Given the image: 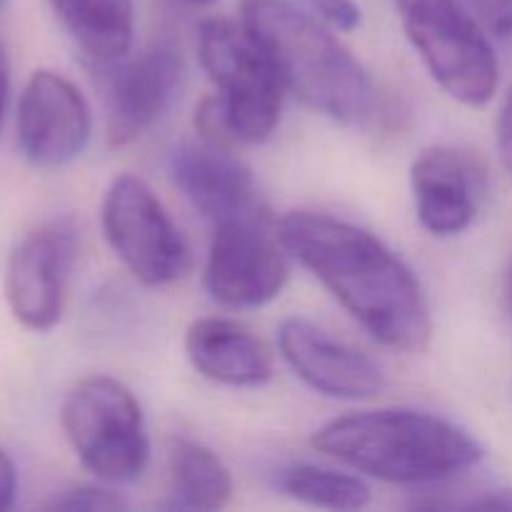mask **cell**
I'll use <instances>...</instances> for the list:
<instances>
[{
	"mask_svg": "<svg viewBox=\"0 0 512 512\" xmlns=\"http://www.w3.org/2000/svg\"><path fill=\"white\" fill-rule=\"evenodd\" d=\"M278 235L288 255L308 268L380 345L398 353L428 348L433 338L428 295L383 240L313 210L283 215Z\"/></svg>",
	"mask_w": 512,
	"mask_h": 512,
	"instance_id": "1",
	"label": "cell"
},
{
	"mask_svg": "<svg viewBox=\"0 0 512 512\" xmlns=\"http://www.w3.org/2000/svg\"><path fill=\"white\" fill-rule=\"evenodd\" d=\"M240 23L273 60L285 90L310 110L338 123H360L375 110L368 70L303 3L240 0Z\"/></svg>",
	"mask_w": 512,
	"mask_h": 512,
	"instance_id": "2",
	"label": "cell"
},
{
	"mask_svg": "<svg viewBox=\"0 0 512 512\" xmlns=\"http://www.w3.org/2000/svg\"><path fill=\"white\" fill-rule=\"evenodd\" d=\"M313 448L358 473L395 485H423L475 468L483 448L473 435L425 410H365L320 425Z\"/></svg>",
	"mask_w": 512,
	"mask_h": 512,
	"instance_id": "3",
	"label": "cell"
},
{
	"mask_svg": "<svg viewBox=\"0 0 512 512\" xmlns=\"http://www.w3.org/2000/svg\"><path fill=\"white\" fill-rule=\"evenodd\" d=\"M200 63L213 80V95L230 145L268 140L280 123L285 85L258 40L243 23L208 18L198 30Z\"/></svg>",
	"mask_w": 512,
	"mask_h": 512,
	"instance_id": "4",
	"label": "cell"
},
{
	"mask_svg": "<svg viewBox=\"0 0 512 512\" xmlns=\"http://www.w3.org/2000/svg\"><path fill=\"white\" fill-rule=\"evenodd\" d=\"M60 423L80 463L98 480L133 483L150 463L145 415L133 390L110 375L83 378L65 398Z\"/></svg>",
	"mask_w": 512,
	"mask_h": 512,
	"instance_id": "5",
	"label": "cell"
},
{
	"mask_svg": "<svg viewBox=\"0 0 512 512\" xmlns=\"http://www.w3.org/2000/svg\"><path fill=\"white\" fill-rule=\"evenodd\" d=\"M395 8L430 78L450 98L470 108H483L495 98L498 55L460 0H395Z\"/></svg>",
	"mask_w": 512,
	"mask_h": 512,
	"instance_id": "6",
	"label": "cell"
},
{
	"mask_svg": "<svg viewBox=\"0 0 512 512\" xmlns=\"http://www.w3.org/2000/svg\"><path fill=\"white\" fill-rule=\"evenodd\" d=\"M100 225L110 250L143 285H173L190 270L188 240L145 180L118 175L103 195Z\"/></svg>",
	"mask_w": 512,
	"mask_h": 512,
	"instance_id": "7",
	"label": "cell"
},
{
	"mask_svg": "<svg viewBox=\"0 0 512 512\" xmlns=\"http://www.w3.org/2000/svg\"><path fill=\"white\" fill-rule=\"evenodd\" d=\"M288 250L268 210L238 215L213 225L205 263V288L225 308H260L288 283Z\"/></svg>",
	"mask_w": 512,
	"mask_h": 512,
	"instance_id": "8",
	"label": "cell"
},
{
	"mask_svg": "<svg viewBox=\"0 0 512 512\" xmlns=\"http://www.w3.org/2000/svg\"><path fill=\"white\" fill-rule=\"evenodd\" d=\"M78 238L68 220H53L25 235L5 270V298L23 328L53 330L63 318L65 290Z\"/></svg>",
	"mask_w": 512,
	"mask_h": 512,
	"instance_id": "9",
	"label": "cell"
},
{
	"mask_svg": "<svg viewBox=\"0 0 512 512\" xmlns=\"http://www.w3.org/2000/svg\"><path fill=\"white\" fill-rule=\"evenodd\" d=\"M93 135V113L85 95L63 75L38 70L18 103V145L30 165L65 168L83 155Z\"/></svg>",
	"mask_w": 512,
	"mask_h": 512,
	"instance_id": "10",
	"label": "cell"
},
{
	"mask_svg": "<svg viewBox=\"0 0 512 512\" xmlns=\"http://www.w3.org/2000/svg\"><path fill=\"white\" fill-rule=\"evenodd\" d=\"M183 70V55L173 40H158L113 65L105 93V135L113 148L138 140L168 113Z\"/></svg>",
	"mask_w": 512,
	"mask_h": 512,
	"instance_id": "11",
	"label": "cell"
},
{
	"mask_svg": "<svg viewBox=\"0 0 512 512\" xmlns=\"http://www.w3.org/2000/svg\"><path fill=\"white\" fill-rule=\"evenodd\" d=\"M280 355L315 393L338 400H368L383 393L385 373L368 353L330 338L305 318H285L278 328Z\"/></svg>",
	"mask_w": 512,
	"mask_h": 512,
	"instance_id": "12",
	"label": "cell"
},
{
	"mask_svg": "<svg viewBox=\"0 0 512 512\" xmlns=\"http://www.w3.org/2000/svg\"><path fill=\"white\" fill-rule=\"evenodd\" d=\"M410 188L420 225L435 238H455L478 215L483 170L463 150L435 145L410 165Z\"/></svg>",
	"mask_w": 512,
	"mask_h": 512,
	"instance_id": "13",
	"label": "cell"
},
{
	"mask_svg": "<svg viewBox=\"0 0 512 512\" xmlns=\"http://www.w3.org/2000/svg\"><path fill=\"white\" fill-rule=\"evenodd\" d=\"M170 178L195 210L210 223L263 210L248 165L230 153V145L183 143L170 153Z\"/></svg>",
	"mask_w": 512,
	"mask_h": 512,
	"instance_id": "14",
	"label": "cell"
},
{
	"mask_svg": "<svg viewBox=\"0 0 512 512\" xmlns=\"http://www.w3.org/2000/svg\"><path fill=\"white\" fill-rule=\"evenodd\" d=\"M185 355L203 378L228 388H258L273 378L268 345L230 318H200L185 330Z\"/></svg>",
	"mask_w": 512,
	"mask_h": 512,
	"instance_id": "15",
	"label": "cell"
},
{
	"mask_svg": "<svg viewBox=\"0 0 512 512\" xmlns=\"http://www.w3.org/2000/svg\"><path fill=\"white\" fill-rule=\"evenodd\" d=\"M73 43L100 70L128 58L135 33L133 0H48Z\"/></svg>",
	"mask_w": 512,
	"mask_h": 512,
	"instance_id": "16",
	"label": "cell"
},
{
	"mask_svg": "<svg viewBox=\"0 0 512 512\" xmlns=\"http://www.w3.org/2000/svg\"><path fill=\"white\" fill-rule=\"evenodd\" d=\"M168 478L170 510H220L233 498L230 470L198 440L170 438Z\"/></svg>",
	"mask_w": 512,
	"mask_h": 512,
	"instance_id": "17",
	"label": "cell"
},
{
	"mask_svg": "<svg viewBox=\"0 0 512 512\" xmlns=\"http://www.w3.org/2000/svg\"><path fill=\"white\" fill-rule=\"evenodd\" d=\"M275 488L298 503L325 510H360L370 503V488L358 475L308 463L280 468Z\"/></svg>",
	"mask_w": 512,
	"mask_h": 512,
	"instance_id": "18",
	"label": "cell"
},
{
	"mask_svg": "<svg viewBox=\"0 0 512 512\" xmlns=\"http://www.w3.org/2000/svg\"><path fill=\"white\" fill-rule=\"evenodd\" d=\"M50 510H90V512H115L125 510L128 503L118 493L98 485H78V488L63 490L48 503Z\"/></svg>",
	"mask_w": 512,
	"mask_h": 512,
	"instance_id": "19",
	"label": "cell"
},
{
	"mask_svg": "<svg viewBox=\"0 0 512 512\" xmlns=\"http://www.w3.org/2000/svg\"><path fill=\"white\" fill-rule=\"evenodd\" d=\"M315 18L323 20L325 25L335 30H343L350 33L360 25L363 13H360V5L355 0H300Z\"/></svg>",
	"mask_w": 512,
	"mask_h": 512,
	"instance_id": "20",
	"label": "cell"
},
{
	"mask_svg": "<svg viewBox=\"0 0 512 512\" xmlns=\"http://www.w3.org/2000/svg\"><path fill=\"white\" fill-rule=\"evenodd\" d=\"M480 23L498 38L512 35V0H470Z\"/></svg>",
	"mask_w": 512,
	"mask_h": 512,
	"instance_id": "21",
	"label": "cell"
},
{
	"mask_svg": "<svg viewBox=\"0 0 512 512\" xmlns=\"http://www.w3.org/2000/svg\"><path fill=\"white\" fill-rule=\"evenodd\" d=\"M18 495V470L13 458L0 448V512L10 510Z\"/></svg>",
	"mask_w": 512,
	"mask_h": 512,
	"instance_id": "22",
	"label": "cell"
},
{
	"mask_svg": "<svg viewBox=\"0 0 512 512\" xmlns=\"http://www.w3.org/2000/svg\"><path fill=\"white\" fill-rule=\"evenodd\" d=\"M498 148L505 168H508V173L512 175V88L508 98H505L503 110H500L498 118Z\"/></svg>",
	"mask_w": 512,
	"mask_h": 512,
	"instance_id": "23",
	"label": "cell"
},
{
	"mask_svg": "<svg viewBox=\"0 0 512 512\" xmlns=\"http://www.w3.org/2000/svg\"><path fill=\"white\" fill-rule=\"evenodd\" d=\"M455 508H468V510H512V490H485V493L475 495L473 500L458 503Z\"/></svg>",
	"mask_w": 512,
	"mask_h": 512,
	"instance_id": "24",
	"label": "cell"
},
{
	"mask_svg": "<svg viewBox=\"0 0 512 512\" xmlns=\"http://www.w3.org/2000/svg\"><path fill=\"white\" fill-rule=\"evenodd\" d=\"M8 95H10V60H8V50H5L3 40H0V130H3Z\"/></svg>",
	"mask_w": 512,
	"mask_h": 512,
	"instance_id": "25",
	"label": "cell"
},
{
	"mask_svg": "<svg viewBox=\"0 0 512 512\" xmlns=\"http://www.w3.org/2000/svg\"><path fill=\"white\" fill-rule=\"evenodd\" d=\"M505 308H508V315L512 320V258L508 263V270H505Z\"/></svg>",
	"mask_w": 512,
	"mask_h": 512,
	"instance_id": "26",
	"label": "cell"
},
{
	"mask_svg": "<svg viewBox=\"0 0 512 512\" xmlns=\"http://www.w3.org/2000/svg\"><path fill=\"white\" fill-rule=\"evenodd\" d=\"M188 3H195V5H210V3H215V0H188Z\"/></svg>",
	"mask_w": 512,
	"mask_h": 512,
	"instance_id": "27",
	"label": "cell"
},
{
	"mask_svg": "<svg viewBox=\"0 0 512 512\" xmlns=\"http://www.w3.org/2000/svg\"><path fill=\"white\" fill-rule=\"evenodd\" d=\"M5 3H8V0H0V10H3V8H5Z\"/></svg>",
	"mask_w": 512,
	"mask_h": 512,
	"instance_id": "28",
	"label": "cell"
}]
</instances>
